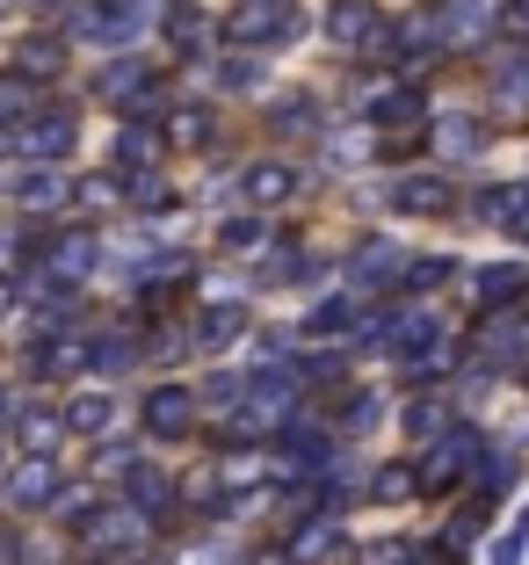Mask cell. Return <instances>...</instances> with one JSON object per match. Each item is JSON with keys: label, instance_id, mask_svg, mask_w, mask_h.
<instances>
[{"label": "cell", "instance_id": "obj_6", "mask_svg": "<svg viewBox=\"0 0 529 565\" xmlns=\"http://www.w3.org/2000/svg\"><path fill=\"white\" fill-rule=\"evenodd\" d=\"M247 196L254 203H283V196H290V174H283V167H254V174H247Z\"/></svg>", "mask_w": 529, "mask_h": 565}, {"label": "cell", "instance_id": "obj_10", "mask_svg": "<svg viewBox=\"0 0 529 565\" xmlns=\"http://www.w3.org/2000/svg\"><path fill=\"white\" fill-rule=\"evenodd\" d=\"M399 203H406V211H443V189H435V182H406V189H399Z\"/></svg>", "mask_w": 529, "mask_h": 565}, {"label": "cell", "instance_id": "obj_2", "mask_svg": "<svg viewBox=\"0 0 529 565\" xmlns=\"http://www.w3.org/2000/svg\"><path fill=\"white\" fill-rule=\"evenodd\" d=\"M66 146H73V117H44V124H30V138H22L30 160H51V152H66Z\"/></svg>", "mask_w": 529, "mask_h": 565}, {"label": "cell", "instance_id": "obj_1", "mask_svg": "<svg viewBox=\"0 0 529 565\" xmlns=\"http://www.w3.org/2000/svg\"><path fill=\"white\" fill-rule=\"evenodd\" d=\"M146 420L160 435H182L189 428V392H174V384H167V392H152V399H146Z\"/></svg>", "mask_w": 529, "mask_h": 565}, {"label": "cell", "instance_id": "obj_7", "mask_svg": "<svg viewBox=\"0 0 529 565\" xmlns=\"http://www.w3.org/2000/svg\"><path fill=\"white\" fill-rule=\"evenodd\" d=\"M73 428H81V435H102V428H109V399H102V392H87V399H73Z\"/></svg>", "mask_w": 529, "mask_h": 565}, {"label": "cell", "instance_id": "obj_14", "mask_svg": "<svg viewBox=\"0 0 529 565\" xmlns=\"http://www.w3.org/2000/svg\"><path fill=\"white\" fill-rule=\"evenodd\" d=\"M87 262H95V254H87V239H73V247H59V268H73V276H81Z\"/></svg>", "mask_w": 529, "mask_h": 565}, {"label": "cell", "instance_id": "obj_16", "mask_svg": "<svg viewBox=\"0 0 529 565\" xmlns=\"http://www.w3.org/2000/svg\"><path fill=\"white\" fill-rule=\"evenodd\" d=\"M0 262H8V239H0Z\"/></svg>", "mask_w": 529, "mask_h": 565}, {"label": "cell", "instance_id": "obj_5", "mask_svg": "<svg viewBox=\"0 0 529 565\" xmlns=\"http://www.w3.org/2000/svg\"><path fill=\"white\" fill-rule=\"evenodd\" d=\"M522 282H529V268H479V276H472V290H479V298H515Z\"/></svg>", "mask_w": 529, "mask_h": 565}, {"label": "cell", "instance_id": "obj_9", "mask_svg": "<svg viewBox=\"0 0 529 565\" xmlns=\"http://www.w3.org/2000/svg\"><path fill=\"white\" fill-rule=\"evenodd\" d=\"M116 160H131V167H152V160H160V146H152L146 131H124V138H116Z\"/></svg>", "mask_w": 529, "mask_h": 565}, {"label": "cell", "instance_id": "obj_3", "mask_svg": "<svg viewBox=\"0 0 529 565\" xmlns=\"http://www.w3.org/2000/svg\"><path fill=\"white\" fill-rule=\"evenodd\" d=\"M370 30H378V8H370V0H341V8H334V36H341V44H363Z\"/></svg>", "mask_w": 529, "mask_h": 565}, {"label": "cell", "instance_id": "obj_4", "mask_svg": "<svg viewBox=\"0 0 529 565\" xmlns=\"http://www.w3.org/2000/svg\"><path fill=\"white\" fill-rule=\"evenodd\" d=\"M298 22H283V8H254V15H240V36L247 44H276V36H290Z\"/></svg>", "mask_w": 529, "mask_h": 565}, {"label": "cell", "instance_id": "obj_11", "mask_svg": "<svg viewBox=\"0 0 529 565\" xmlns=\"http://www.w3.org/2000/svg\"><path fill=\"white\" fill-rule=\"evenodd\" d=\"M22 443H30L36 457H44V449L59 443V420H51V414H30V428H22Z\"/></svg>", "mask_w": 529, "mask_h": 565}, {"label": "cell", "instance_id": "obj_8", "mask_svg": "<svg viewBox=\"0 0 529 565\" xmlns=\"http://www.w3.org/2000/svg\"><path fill=\"white\" fill-rule=\"evenodd\" d=\"M44 493H51V465L36 457V465H22V471H15V500H44Z\"/></svg>", "mask_w": 529, "mask_h": 565}, {"label": "cell", "instance_id": "obj_12", "mask_svg": "<svg viewBox=\"0 0 529 565\" xmlns=\"http://www.w3.org/2000/svg\"><path fill=\"white\" fill-rule=\"evenodd\" d=\"M22 203H30V211H44V203H59V182H51V174H30V182H22Z\"/></svg>", "mask_w": 529, "mask_h": 565}, {"label": "cell", "instance_id": "obj_15", "mask_svg": "<svg viewBox=\"0 0 529 565\" xmlns=\"http://www.w3.org/2000/svg\"><path fill=\"white\" fill-rule=\"evenodd\" d=\"M0 414H15V399H8V392H0ZM0 428H8V420H0Z\"/></svg>", "mask_w": 529, "mask_h": 565}, {"label": "cell", "instance_id": "obj_13", "mask_svg": "<svg viewBox=\"0 0 529 565\" xmlns=\"http://www.w3.org/2000/svg\"><path fill=\"white\" fill-rule=\"evenodd\" d=\"M124 363H131V341H102L95 349V370H124Z\"/></svg>", "mask_w": 529, "mask_h": 565}]
</instances>
